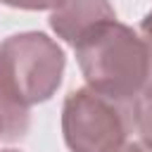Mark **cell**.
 <instances>
[{
    "label": "cell",
    "mask_w": 152,
    "mask_h": 152,
    "mask_svg": "<svg viewBox=\"0 0 152 152\" xmlns=\"http://www.w3.org/2000/svg\"><path fill=\"white\" fill-rule=\"evenodd\" d=\"M74 50L86 86L109 100L131 104L152 83V57L142 36L116 19L90 28Z\"/></svg>",
    "instance_id": "6da1fadb"
},
{
    "label": "cell",
    "mask_w": 152,
    "mask_h": 152,
    "mask_svg": "<svg viewBox=\"0 0 152 152\" xmlns=\"http://www.w3.org/2000/svg\"><path fill=\"white\" fill-rule=\"evenodd\" d=\"M64 50L40 31L12 33L0 43V90L21 107L48 102L64 76Z\"/></svg>",
    "instance_id": "7a4b0ae2"
},
{
    "label": "cell",
    "mask_w": 152,
    "mask_h": 152,
    "mask_svg": "<svg viewBox=\"0 0 152 152\" xmlns=\"http://www.w3.org/2000/svg\"><path fill=\"white\" fill-rule=\"evenodd\" d=\"M131 128V104L109 100L88 86L71 90L64 100L62 133L71 152H116Z\"/></svg>",
    "instance_id": "3957f363"
},
{
    "label": "cell",
    "mask_w": 152,
    "mask_h": 152,
    "mask_svg": "<svg viewBox=\"0 0 152 152\" xmlns=\"http://www.w3.org/2000/svg\"><path fill=\"white\" fill-rule=\"evenodd\" d=\"M116 19L109 0H62L50 14V28L69 45H76L90 28Z\"/></svg>",
    "instance_id": "277c9868"
},
{
    "label": "cell",
    "mask_w": 152,
    "mask_h": 152,
    "mask_svg": "<svg viewBox=\"0 0 152 152\" xmlns=\"http://www.w3.org/2000/svg\"><path fill=\"white\" fill-rule=\"evenodd\" d=\"M28 131V109L10 100L0 90V140L14 142L21 140Z\"/></svg>",
    "instance_id": "5b68a950"
},
{
    "label": "cell",
    "mask_w": 152,
    "mask_h": 152,
    "mask_svg": "<svg viewBox=\"0 0 152 152\" xmlns=\"http://www.w3.org/2000/svg\"><path fill=\"white\" fill-rule=\"evenodd\" d=\"M131 124L138 133V140L152 147V83L131 102Z\"/></svg>",
    "instance_id": "8992f818"
},
{
    "label": "cell",
    "mask_w": 152,
    "mask_h": 152,
    "mask_svg": "<svg viewBox=\"0 0 152 152\" xmlns=\"http://www.w3.org/2000/svg\"><path fill=\"white\" fill-rule=\"evenodd\" d=\"M7 7H17V10H55L62 0H0Z\"/></svg>",
    "instance_id": "52a82bcc"
},
{
    "label": "cell",
    "mask_w": 152,
    "mask_h": 152,
    "mask_svg": "<svg viewBox=\"0 0 152 152\" xmlns=\"http://www.w3.org/2000/svg\"><path fill=\"white\" fill-rule=\"evenodd\" d=\"M140 36H142V40L150 50V57H152V12H147L145 19L140 21Z\"/></svg>",
    "instance_id": "ba28073f"
},
{
    "label": "cell",
    "mask_w": 152,
    "mask_h": 152,
    "mask_svg": "<svg viewBox=\"0 0 152 152\" xmlns=\"http://www.w3.org/2000/svg\"><path fill=\"white\" fill-rule=\"evenodd\" d=\"M116 152H152V147H147V145L140 142V140H126Z\"/></svg>",
    "instance_id": "9c48e42d"
},
{
    "label": "cell",
    "mask_w": 152,
    "mask_h": 152,
    "mask_svg": "<svg viewBox=\"0 0 152 152\" xmlns=\"http://www.w3.org/2000/svg\"><path fill=\"white\" fill-rule=\"evenodd\" d=\"M0 152H19V150H14V147H7V150H0Z\"/></svg>",
    "instance_id": "30bf717a"
}]
</instances>
